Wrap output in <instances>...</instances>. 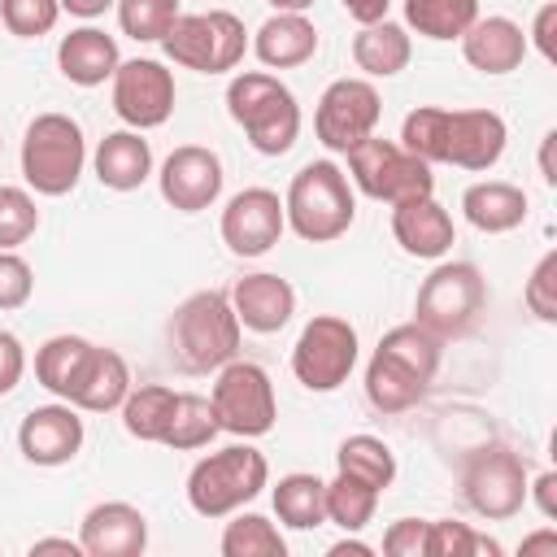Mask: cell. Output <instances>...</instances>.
<instances>
[{"instance_id": "13", "label": "cell", "mask_w": 557, "mask_h": 557, "mask_svg": "<svg viewBox=\"0 0 557 557\" xmlns=\"http://www.w3.org/2000/svg\"><path fill=\"white\" fill-rule=\"evenodd\" d=\"M527 479H531L527 461L509 444H487V448L466 457V466H461V496H466L470 513H479L487 522H505V518L522 513Z\"/></svg>"}, {"instance_id": "33", "label": "cell", "mask_w": 557, "mask_h": 557, "mask_svg": "<svg viewBox=\"0 0 557 557\" xmlns=\"http://www.w3.org/2000/svg\"><path fill=\"white\" fill-rule=\"evenodd\" d=\"M335 470H339V474H352V479H361V483H370V487H379V492H387V487L396 483V453H392L379 435L357 431V435L339 440V448H335Z\"/></svg>"}, {"instance_id": "43", "label": "cell", "mask_w": 557, "mask_h": 557, "mask_svg": "<svg viewBox=\"0 0 557 557\" xmlns=\"http://www.w3.org/2000/svg\"><path fill=\"white\" fill-rule=\"evenodd\" d=\"M387 557H426V518H396L383 531Z\"/></svg>"}, {"instance_id": "22", "label": "cell", "mask_w": 557, "mask_h": 557, "mask_svg": "<svg viewBox=\"0 0 557 557\" xmlns=\"http://www.w3.org/2000/svg\"><path fill=\"white\" fill-rule=\"evenodd\" d=\"M457 44H461L466 65L479 70V74H492V78L513 74L527 61V52H531L527 48V30L513 17H505V13H487V17L479 13Z\"/></svg>"}, {"instance_id": "25", "label": "cell", "mask_w": 557, "mask_h": 557, "mask_svg": "<svg viewBox=\"0 0 557 557\" xmlns=\"http://www.w3.org/2000/svg\"><path fill=\"white\" fill-rule=\"evenodd\" d=\"M91 170L100 178V187L109 191H135L152 178V144L144 139V131H109L96 152H91Z\"/></svg>"}, {"instance_id": "51", "label": "cell", "mask_w": 557, "mask_h": 557, "mask_svg": "<svg viewBox=\"0 0 557 557\" xmlns=\"http://www.w3.org/2000/svg\"><path fill=\"white\" fill-rule=\"evenodd\" d=\"M531 553H557V527H544V531L527 535L522 540V557H531Z\"/></svg>"}, {"instance_id": "15", "label": "cell", "mask_w": 557, "mask_h": 557, "mask_svg": "<svg viewBox=\"0 0 557 557\" xmlns=\"http://www.w3.org/2000/svg\"><path fill=\"white\" fill-rule=\"evenodd\" d=\"M109 100L113 113L122 117V126L131 131H157L170 122L178 87H174V70L157 57H131L113 70L109 78Z\"/></svg>"}, {"instance_id": "30", "label": "cell", "mask_w": 557, "mask_h": 557, "mask_svg": "<svg viewBox=\"0 0 557 557\" xmlns=\"http://www.w3.org/2000/svg\"><path fill=\"white\" fill-rule=\"evenodd\" d=\"M218 431L222 426H218V413H213L209 396H200V392H174V409H170V422H165V435H161L165 448L196 453V448H209Z\"/></svg>"}, {"instance_id": "14", "label": "cell", "mask_w": 557, "mask_h": 557, "mask_svg": "<svg viewBox=\"0 0 557 557\" xmlns=\"http://www.w3.org/2000/svg\"><path fill=\"white\" fill-rule=\"evenodd\" d=\"M379 117H383V96H379L374 78L344 74V78L326 83V91L318 96L313 135H318V144L326 152H348L366 135H374Z\"/></svg>"}, {"instance_id": "54", "label": "cell", "mask_w": 557, "mask_h": 557, "mask_svg": "<svg viewBox=\"0 0 557 557\" xmlns=\"http://www.w3.org/2000/svg\"><path fill=\"white\" fill-rule=\"evenodd\" d=\"M0 148H4V139H0Z\"/></svg>"}, {"instance_id": "36", "label": "cell", "mask_w": 557, "mask_h": 557, "mask_svg": "<svg viewBox=\"0 0 557 557\" xmlns=\"http://www.w3.org/2000/svg\"><path fill=\"white\" fill-rule=\"evenodd\" d=\"M379 487L335 470V479L326 483V522H335L339 531H366L379 509Z\"/></svg>"}, {"instance_id": "34", "label": "cell", "mask_w": 557, "mask_h": 557, "mask_svg": "<svg viewBox=\"0 0 557 557\" xmlns=\"http://www.w3.org/2000/svg\"><path fill=\"white\" fill-rule=\"evenodd\" d=\"M479 17V0H405V30H418L422 39L448 44L470 30Z\"/></svg>"}, {"instance_id": "53", "label": "cell", "mask_w": 557, "mask_h": 557, "mask_svg": "<svg viewBox=\"0 0 557 557\" xmlns=\"http://www.w3.org/2000/svg\"><path fill=\"white\" fill-rule=\"evenodd\" d=\"M274 13H309L318 0H265Z\"/></svg>"}, {"instance_id": "9", "label": "cell", "mask_w": 557, "mask_h": 557, "mask_svg": "<svg viewBox=\"0 0 557 557\" xmlns=\"http://www.w3.org/2000/svg\"><path fill=\"white\" fill-rule=\"evenodd\" d=\"M487 309V283L474 261H435L413 296V322L440 339L466 335Z\"/></svg>"}, {"instance_id": "19", "label": "cell", "mask_w": 557, "mask_h": 557, "mask_svg": "<svg viewBox=\"0 0 557 557\" xmlns=\"http://www.w3.org/2000/svg\"><path fill=\"white\" fill-rule=\"evenodd\" d=\"M83 557H139L148 548V518L131 500H100L78 522Z\"/></svg>"}, {"instance_id": "29", "label": "cell", "mask_w": 557, "mask_h": 557, "mask_svg": "<svg viewBox=\"0 0 557 557\" xmlns=\"http://www.w3.org/2000/svg\"><path fill=\"white\" fill-rule=\"evenodd\" d=\"M270 505L278 527L287 531H318L326 522V483L309 470H292L270 487Z\"/></svg>"}, {"instance_id": "47", "label": "cell", "mask_w": 557, "mask_h": 557, "mask_svg": "<svg viewBox=\"0 0 557 557\" xmlns=\"http://www.w3.org/2000/svg\"><path fill=\"white\" fill-rule=\"evenodd\" d=\"M339 4H344V13H348L357 26H370V22L387 17V9H392V0H339Z\"/></svg>"}, {"instance_id": "35", "label": "cell", "mask_w": 557, "mask_h": 557, "mask_svg": "<svg viewBox=\"0 0 557 557\" xmlns=\"http://www.w3.org/2000/svg\"><path fill=\"white\" fill-rule=\"evenodd\" d=\"M218 548L222 557H287V540L278 522H270L265 513H244V509L231 513Z\"/></svg>"}, {"instance_id": "44", "label": "cell", "mask_w": 557, "mask_h": 557, "mask_svg": "<svg viewBox=\"0 0 557 557\" xmlns=\"http://www.w3.org/2000/svg\"><path fill=\"white\" fill-rule=\"evenodd\" d=\"M553 35H557V0H544L535 22H531V30H527V48H535L548 65L557 61V39Z\"/></svg>"}, {"instance_id": "45", "label": "cell", "mask_w": 557, "mask_h": 557, "mask_svg": "<svg viewBox=\"0 0 557 557\" xmlns=\"http://www.w3.org/2000/svg\"><path fill=\"white\" fill-rule=\"evenodd\" d=\"M26 374V348L13 331L0 326V396H9Z\"/></svg>"}, {"instance_id": "21", "label": "cell", "mask_w": 557, "mask_h": 557, "mask_svg": "<svg viewBox=\"0 0 557 557\" xmlns=\"http://www.w3.org/2000/svg\"><path fill=\"white\" fill-rule=\"evenodd\" d=\"M226 296H231V309H235L239 326L252 331V335H274L296 313V287L283 274H270V270H252V274L235 278V287Z\"/></svg>"}, {"instance_id": "16", "label": "cell", "mask_w": 557, "mask_h": 557, "mask_svg": "<svg viewBox=\"0 0 557 557\" xmlns=\"http://www.w3.org/2000/svg\"><path fill=\"white\" fill-rule=\"evenodd\" d=\"M218 231H222V244L235 257H244V261L265 257L283 239V231H287L283 196L270 191V187H244V191H235L226 200V209H222Z\"/></svg>"}, {"instance_id": "5", "label": "cell", "mask_w": 557, "mask_h": 557, "mask_svg": "<svg viewBox=\"0 0 557 557\" xmlns=\"http://www.w3.org/2000/svg\"><path fill=\"white\" fill-rule=\"evenodd\" d=\"M283 213H287V231L300 235L305 244H331L348 235V226L357 222V191L335 161L318 157L292 174Z\"/></svg>"}, {"instance_id": "23", "label": "cell", "mask_w": 557, "mask_h": 557, "mask_svg": "<svg viewBox=\"0 0 557 557\" xmlns=\"http://www.w3.org/2000/svg\"><path fill=\"white\" fill-rule=\"evenodd\" d=\"M126 392H131V366H126V357L117 348L91 344V352H87L78 379L70 383L65 400L78 413H113V409H122Z\"/></svg>"}, {"instance_id": "48", "label": "cell", "mask_w": 557, "mask_h": 557, "mask_svg": "<svg viewBox=\"0 0 557 557\" xmlns=\"http://www.w3.org/2000/svg\"><path fill=\"white\" fill-rule=\"evenodd\" d=\"M44 553H65V557H83V544L70 540V535H44L30 544V557H44Z\"/></svg>"}, {"instance_id": "49", "label": "cell", "mask_w": 557, "mask_h": 557, "mask_svg": "<svg viewBox=\"0 0 557 557\" xmlns=\"http://www.w3.org/2000/svg\"><path fill=\"white\" fill-rule=\"evenodd\" d=\"M117 0H61V13H70V17H83V22H91V17H100V13H109Z\"/></svg>"}, {"instance_id": "24", "label": "cell", "mask_w": 557, "mask_h": 557, "mask_svg": "<svg viewBox=\"0 0 557 557\" xmlns=\"http://www.w3.org/2000/svg\"><path fill=\"white\" fill-rule=\"evenodd\" d=\"M122 65V52H117V39L100 26H74L70 35H61L57 44V70L65 83L74 87H100L113 78V70Z\"/></svg>"}, {"instance_id": "28", "label": "cell", "mask_w": 557, "mask_h": 557, "mask_svg": "<svg viewBox=\"0 0 557 557\" xmlns=\"http://www.w3.org/2000/svg\"><path fill=\"white\" fill-rule=\"evenodd\" d=\"M413 57V39L405 30V22L379 17L370 26H357L352 35V65L361 70V78H396Z\"/></svg>"}, {"instance_id": "17", "label": "cell", "mask_w": 557, "mask_h": 557, "mask_svg": "<svg viewBox=\"0 0 557 557\" xmlns=\"http://www.w3.org/2000/svg\"><path fill=\"white\" fill-rule=\"evenodd\" d=\"M222 183H226V170H222V157L205 144H178L161 170H157V187H161V200L178 213H205L218 205L222 196Z\"/></svg>"}, {"instance_id": "42", "label": "cell", "mask_w": 557, "mask_h": 557, "mask_svg": "<svg viewBox=\"0 0 557 557\" xmlns=\"http://www.w3.org/2000/svg\"><path fill=\"white\" fill-rule=\"evenodd\" d=\"M35 296V270L17 248H0V313L22 309Z\"/></svg>"}, {"instance_id": "20", "label": "cell", "mask_w": 557, "mask_h": 557, "mask_svg": "<svg viewBox=\"0 0 557 557\" xmlns=\"http://www.w3.org/2000/svg\"><path fill=\"white\" fill-rule=\"evenodd\" d=\"M392 235H396L400 252H409V257H418V261H440V257H448L453 244H457L453 213L435 200V191L392 205Z\"/></svg>"}, {"instance_id": "18", "label": "cell", "mask_w": 557, "mask_h": 557, "mask_svg": "<svg viewBox=\"0 0 557 557\" xmlns=\"http://www.w3.org/2000/svg\"><path fill=\"white\" fill-rule=\"evenodd\" d=\"M83 440H87V431H83V418L70 400L35 405L17 426V453L44 470L74 461L83 453Z\"/></svg>"}, {"instance_id": "7", "label": "cell", "mask_w": 557, "mask_h": 557, "mask_svg": "<svg viewBox=\"0 0 557 557\" xmlns=\"http://www.w3.org/2000/svg\"><path fill=\"white\" fill-rule=\"evenodd\" d=\"M87 170V139L70 113H35L22 135V178L35 196H70Z\"/></svg>"}, {"instance_id": "52", "label": "cell", "mask_w": 557, "mask_h": 557, "mask_svg": "<svg viewBox=\"0 0 557 557\" xmlns=\"http://www.w3.org/2000/svg\"><path fill=\"white\" fill-rule=\"evenodd\" d=\"M344 553H357V557H370V553H374V544H366V540H357V531H344V540H335V544H331V557H344Z\"/></svg>"}, {"instance_id": "6", "label": "cell", "mask_w": 557, "mask_h": 557, "mask_svg": "<svg viewBox=\"0 0 557 557\" xmlns=\"http://www.w3.org/2000/svg\"><path fill=\"white\" fill-rule=\"evenodd\" d=\"M265 487H270V461L248 440L226 444L187 470V505H191V513H200L209 522L231 518L235 509L252 505Z\"/></svg>"}, {"instance_id": "41", "label": "cell", "mask_w": 557, "mask_h": 557, "mask_svg": "<svg viewBox=\"0 0 557 557\" xmlns=\"http://www.w3.org/2000/svg\"><path fill=\"white\" fill-rule=\"evenodd\" d=\"M522 305L535 313V322H544V326L557 322V248H548V252L535 261V270L527 274V283H522Z\"/></svg>"}, {"instance_id": "3", "label": "cell", "mask_w": 557, "mask_h": 557, "mask_svg": "<svg viewBox=\"0 0 557 557\" xmlns=\"http://www.w3.org/2000/svg\"><path fill=\"white\" fill-rule=\"evenodd\" d=\"M165 335H170V357L183 374H213L239 357L244 326L231 309V296L218 287H205L178 300Z\"/></svg>"}, {"instance_id": "37", "label": "cell", "mask_w": 557, "mask_h": 557, "mask_svg": "<svg viewBox=\"0 0 557 557\" xmlns=\"http://www.w3.org/2000/svg\"><path fill=\"white\" fill-rule=\"evenodd\" d=\"M426 557H500V544L457 518H426Z\"/></svg>"}, {"instance_id": "50", "label": "cell", "mask_w": 557, "mask_h": 557, "mask_svg": "<svg viewBox=\"0 0 557 557\" xmlns=\"http://www.w3.org/2000/svg\"><path fill=\"white\" fill-rule=\"evenodd\" d=\"M553 144H557V131H544V139H540V178H544L548 187H557V165H553Z\"/></svg>"}, {"instance_id": "31", "label": "cell", "mask_w": 557, "mask_h": 557, "mask_svg": "<svg viewBox=\"0 0 557 557\" xmlns=\"http://www.w3.org/2000/svg\"><path fill=\"white\" fill-rule=\"evenodd\" d=\"M87 352H91V339H83V335H48L35 348V383L44 392H52L57 400H65V392L78 379Z\"/></svg>"}, {"instance_id": "32", "label": "cell", "mask_w": 557, "mask_h": 557, "mask_svg": "<svg viewBox=\"0 0 557 557\" xmlns=\"http://www.w3.org/2000/svg\"><path fill=\"white\" fill-rule=\"evenodd\" d=\"M170 409H174V387L165 383H131L126 400H122V426L131 440L139 444H161L165 435V422H170Z\"/></svg>"}, {"instance_id": "26", "label": "cell", "mask_w": 557, "mask_h": 557, "mask_svg": "<svg viewBox=\"0 0 557 557\" xmlns=\"http://www.w3.org/2000/svg\"><path fill=\"white\" fill-rule=\"evenodd\" d=\"M248 48L257 52V61L265 70H296V65L313 61V52H318V26L305 13H270L252 30Z\"/></svg>"}, {"instance_id": "39", "label": "cell", "mask_w": 557, "mask_h": 557, "mask_svg": "<svg viewBox=\"0 0 557 557\" xmlns=\"http://www.w3.org/2000/svg\"><path fill=\"white\" fill-rule=\"evenodd\" d=\"M39 231V205L30 187L0 183V248H22Z\"/></svg>"}, {"instance_id": "40", "label": "cell", "mask_w": 557, "mask_h": 557, "mask_svg": "<svg viewBox=\"0 0 557 557\" xmlns=\"http://www.w3.org/2000/svg\"><path fill=\"white\" fill-rule=\"evenodd\" d=\"M61 22V0H0V26L17 39H39Z\"/></svg>"}, {"instance_id": "27", "label": "cell", "mask_w": 557, "mask_h": 557, "mask_svg": "<svg viewBox=\"0 0 557 557\" xmlns=\"http://www.w3.org/2000/svg\"><path fill=\"white\" fill-rule=\"evenodd\" d=\"M461 218L483 235H505L527 222V191L505 178H479L461 191Z\"/></svg>"}, {"instance_id": "2", "label": "cell", "mask_w": 557, "mask_h": 557, "mask_svg": "<svg viewBox=\"0 0 557 557\" xmlns=\"http://www.w3.org/2000/svg\"><path fill=\"white\" fill-rule=\"evenodd\" d=\"M440 348H444V339L431 335L418 322L392 326L366 361V400H370V409H379V413L413 409L435 383Z\"/></svg>"}, {"instance_id": "8", "label": "cell", "mask_w": 557, "mask_h": 557, "mask_svg": "<svg viewBox=\"0 0 557 557\" xmlns=\"http://www.w3.org/2000/svg\"><path fill=\"white\" fill-rule=\"evenodd\" d=\"M248 26L239 13L231 9H200V13H178L174 26L165 30L161 48L165 61H174L178 70H196V74H231L244 52H248Z\"/></svg>"}, {"instance_id": "11", "label": "cell", "mask_w": 557, "mask_h": 557, "mask_svg": "<svg viewBox=\"0 0 557 557\" xmlns=\"http://www.w3.org/2000/svg\"><path fill=\"white\" fill-rule=\"evenodd\" d=\"M357 357H361L357 326L339 313H313L292 344V374L305 392L326 396L348 383V374L357 370Z\"/></svg>"}, {"instance_id": "10", "label": "cell", "mask_w": 557, "mask_h": 557, "mask_svg": "<svg viewBox=\"0 0 557 557\" xmlns=\"http://www.w3.org/2000/svg\"><path fill=\"white\" fill-rule=\"evenodd\" d=\"M348 183L383 205H400L413 196H431L435 191V174L422 157H413L409 148H400L396 139L383 135H366L361 144H352L348 152Z\"/></svg>"}, {"instance_id": "4", "label": "cell", "mask_w": 557, "mask_h": 557, "mask_svg": "<svg viewBox=\"0 0 557 557\" xmlns=\"http://www.w3.org/2000/svg\"><path fill=\"white\" fill-rule=\"evenodd\" d=\"M226 113L261 157H283L300 139V104L270 70H239L226 83Z\"/></svg>"}, {"instance_id": "38", "label": "cell", "mask_w": 557, "mask_h": 557, "mask_svg": "<svg viewBox=\"0 0 557 557\" xmlns=\"http://www.w3.org/2000/svg\"><path fill=\"white\" fill-rule=\"evenodd\" d=\"M113 9H117L122 35H131L135 44H161L174 17L183 13L178 0H117Z\"/></svg>"}, {"instance_id": "46", "label": "cell", "mask_w": 557, "mask_h": 557, "mask_svg": "<svg viewBox=\"0 0 557 557\" xmlns=\"http://www.w3.org/2000/svg\"><path fill=\"white\" fill-rule=\"evenodd\" d=\"M527 500H535L540 518H544V522H553V518H557V474H553V470H544V474L527 479Z\"/></svg>"}, {"instance_id": "1", "label": "cell", "mask_w": 557, "mask_h": 557, "mask_svg": "<svg viewBox=\"0 0 557 557\" xmlns=\"http://www.w3.org/2000/svg\"><path fill=\"white\" fill-rule=\"evenodd\" d=\"M400 148L422 157L426 165H457L470 174L492 170L505 157L509 126L496 109H444L418 104L400 122Z\"/></svg>"}, {"instance_id": "12", "label": "cell", "mask_w": 557, "mask_h": 557, "mask_svg": "<svg viewBox=\"0 0 557 557\" xmlns=\"http://www.w3.org/2000/svg\"><path fill=\"white\" fill-rule=\"evenodd\" d=\"M209 405L218 413V426L235 440H261L278 422V396H274V383H270L265 366L244 361V357L213 370Z\"/></svg>"}]
</instances>
